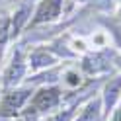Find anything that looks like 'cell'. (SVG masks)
<instances>
[{
	"label": "cell",
	"instance_id": "obj_1",
	"mask_svg": "<svg viewBox=\"0 0 121 121\" xmlns=\"http://www.w3.org/2000/svg\"><path fill=\"white\" fill-rule=\"evenodd\" d=\"M27 96H29V90H18V92L6 94L4 102L0 104V115H16L20 108L24 105V102L27 100Z\"/></svg>",
	"mask_w": 121,
	"mask_h": 121
},
{
	"label": "cell",
	"instance_id": "obj_2",
	"mask_svg": "<svg viewBox=\"0 0 121 121\" xmlns=\"http://www.w3.org/2000/svg\"><path fill=\"white\" fill-rule=\"evenodd\" d=\"M59 98H60V92H59L57 88H43L33 98V109L35 111L53 109L59 104Z\"/></svg>",
	"mask_w": 121,
	"mask_h": 121
},
{
	"label": "cell",
	"instance_id": "obj_3",
	"mask_svg": "<svg viewBox=\"0 0 121 121\" xmlns=\"http://www.w3.org/2000/svg\"><path fill=\"white\" fill-rule=\"evenodd\" d=\"M60 2L63 0H45L41 4L39 12H37V18H35V24L37 22H51L59 16L60 12Z\"/></svg>",
	"mask_w": 121,
	"mask_h": 121
},
{
	"label": "cell",
	"instance_id": "obj_4",
	"mask_svg": "<svg viewBox=\"0 0 121 121\" xmlns=\"http://www.w3.org/2000/svg\"><path fill=\"white\" fill-rule=\"evenodd\" d=\"M24 70H26V66H24V63H22V59H20V55L12 60V65H10V69L6 70V84L8 86H12V84H16V82H20L22 80V76H24Z\"/></svg>",
	"mask_w": 121,
	"mask_h": 121
},
{
	"label": "cell",
	"instance_id": "obj_5",
	"mask_svg": "<svg viewBox=\"0 0 121 121\" xmlns=\"http://www.w3.org/2000/svg\"><path fill=\"white\" fill-rule=\"evenodd\" d=\"M119 90H121V78H115L105 86V108L108 109L113 108V104H115L117 96H119Z\"/></svg>",
	"mask_w": 121,
	"mask_h": 121
},
{
	"label": "cell",
	"instance_id": "obj_6",
	"mask_svg": "<svg viewBox=\"0 0 121 121\" xmlns=\"http://www.w3.org/2000/svg\"><path fill=\"white\" fill-rule=\"evenodd\" d=\"M98 119H100V102L98 100L90 102L84 108V111L76 117V121H98Z\"/></svg>",
	"mask_w": 121,
	"mask_h": 121
},
{
	"label": "cell",
	"instance_id": "obj_7",
	"mask_svg": "<svg viewBox=\"0 0 121 121\" xmlns=\"http://www.w3.org/2000/svg\"><path fill=\"white\" fill-rule=\"evenodd\" d=\"M31 63H33V69H41V66H49V65H53L55 60H53V57L49 55L47 51L37 49L33 55H31Z\"/></svg>",
	"mask_w": 121,
	"mask_h": 121
},
{
	"label": "cell",
	"instance_id": "obj_8",
	"mask_svg": "<svg viewBox=\"0 0 121 121\" xmlns=\"http://www.w3.org/2000/svg\"><path fill=\"white\" fill-rule=\"evenodd\" d=\"M27 14H29V8H27V6H26V8H22L18 14H16V20H14V31H20V27L22 26H24V22L27 20Z\"/></svg>",
	"mask_w": 121,
	"mask_h": 121
},
{
	"label": "cell",
	"instance_id": "obj_9",
	"mask_svg": "<svg viewBox=\"0 0 121 121\" xmlns=\"http://www.w3.org/2000/svg\"><path fill=\"white\" fill-rule=\"evenodd\" d=\"M6 37H8V20H0V47L4 45Z\"/></svg>",
	"mask_w": 121,
	"mask_h": 121
},
{
	"label": "cell",
	"instance_id": "obj_10",
	"mask_svg": "<svg viewBox=\"0 0 121 121\" xmlns=\"http://www.w3.org/2000/svg\"><path fill=\"white\" fill-rule=\"evenodd\" d=\"M66 84L78 86V84H80V76H78L76 72H69V74H66Z\"/></svg>",
	"mask_w": 121,
	"mask_h": 121
},
{
	"label": "cell",
	"instance_id": "obj_11",
	"mask_svg": "<svg viewBox=\"0 0 121 121\" xmlns=\"http://www.w3.org/2000/svg\"><path fill=\"white\" fill-rule=\"evenodd\" d=\"M96 4H98V6H102V8H105V6H109V4H111V0H96Z\"/></svg>",
	"mask_w": 121,
	"mask_h": 121
},
{
	"label": "cell",
	"instance_id": "obj_12",
	"mask_svg": "<svg viewBox=\"0 0 121 121\" xmlns=\"http://www.w3.org/2000/svg\"><path fill=\"white\" fill-rule=\"evenodd\" d=\"M111 121H121V111H117L115 115H113V119H111Z\"/></svg>",
	"mask_w": 121,
	"mask_h": 121
},
{
	"label": "cell",
	"instance_id": "obj_13",
	"mask_svg": "<svg viewBox=\"0 0 121 121\" xmlns=\"http://www.w3.org/2000/svg\"><path fill=\"white\" fill-rule=\"evenodd\" d=\"M119 66H121V59H119Z\"/></svg>",
	"mask_w": 121,
	"mask_h": 121
}]
</instances>
